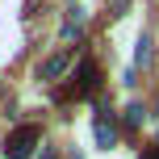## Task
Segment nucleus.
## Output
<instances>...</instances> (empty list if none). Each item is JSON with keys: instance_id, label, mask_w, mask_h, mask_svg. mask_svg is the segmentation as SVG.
I'll return each mask as SVG.
<instances>
[{"instance_id": "f257e3e1", "label": "nucleus", "mask_w": 159, "mask_h": 159, "mask_svg": "<svg viewBox=\"0 0 159 159\" xmlns=\"http://www.w3.org/2000/svg\"><path fill=\"white\" fill-rule=\"evenodd\" d=\"M38 138H42L38 126H21V130H13V134H8V143H4V155H8V159H30L34 147H38Z\"/></svg>"}, {"instance_id": "f03ea898", "label": "nucleus", "mask_w": 159, "mask_h": 159, "mask_svg": "<svg viewBox=\"0 0 159 159\" xmlns=\"http://www.w3.org/2000/svg\"><path fill=\"white\" fill-rule=\"evenodd\" d=\"M88 96V92H96V63L92 59H84V63H80V75H75V84L71 88H63V96Z\"/></svg>"}, {"instance_id": "7ed1b4c3", "label": "nucleus", "mask_w": 159, "mask_h": 159, "mask_svg": "<svg viewBox=\"0 0 159 159\" xmlns=\"http://www.w3.org/2000/svg\"><path fill=\"white\" fill-rule=\"evenodd\" d=\"M80 34H84V8L71 4L67 8V21H63V38H80Z\"/></svg>"}, {"instance_id": "20e7f679", "label": "nucleus", "mask_w": 159, "mask_h": 159, "mask_svg": "<svg viewBox=\"0 0 159 159\" xmlns=\"http://www.w3.org/2000/svg\"><path fill=\"white\" fill-rule=\"evenodd\" d=\"M67 67H71V59H67V55H55V59H46V63L38 67V75H42V80H59Z\"/></svg>"}, {"instance_id": "39448f33", "label": "nucleus", "mask_w": 159, "mask_h": 159, "mask_svg": "<svg viewBox=\"0 0 159 159\" xmlns=\"http://www.w3.org/2000/svg\"><path fill=\"white\" fill-rule=\"evenodd\" d=\"M92 134H96V147H101V151H113L117 134H113V126H109V121H96V130H92Z\"/></svg>"}, {"instance_id": "423d86ee", "label": "nucleus", "mask_w": 159, "mask_h": 159, "mask_svg": "<svg viewBox=\"0 0 159 159\" xmlns=\"http://www.w3.org/2000/svg\"><path fill=\"white\" fill-rule=\"evenodd\" d=\"M134 59H138V63H151V38H147V34H143V38H138V50H134Z\"/></svg>"}, {"instance_id": "0eeeda50", "label": "nucleus", "mask_w": 159, "mask_h": 159, "mask_svg": "<svg viewBox=\"0 0 159 159\" xmlns=\"http://www.w3.org/2000/svg\"><path fill=\"white\" fill-rule=\"evenodd\" d=\"M126 121H130V126H138V121H143V105H130V109H126Z\"/></svg>"}, {"instance_id": "6e6552de", "label": "nucleus", "mask_w": 159, "mask_h": 159, "mask_svg": "<svg viewBox=\"0 0 159 159\" xmlns=\"http://www.w3.org/2000/svg\"><path fill=\"white\" fill-rule=\"evenodd\" d=\"M143 159H159V147H147V151H143Z\"/></svg>"}]
</instances>
